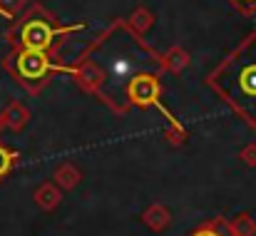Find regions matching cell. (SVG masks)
<instances>
[{
  "mask_svg": "<svg viewBox=\"0 0 256 236\" xmlns=\"http://www.w3.org/2000/svg\"><path fill=\"white\" fill-rule=\"evenodd\" d=\"M189 236H232L229 219H224V216H214V219L204 222L202 226H196Z\"/></svg>",
  "mask_w": 256,
  "mask_h": 236,
  "instance_id": "obj_8",
  "label": "cell"
},
{
  "mask_svg": "<svg viewBox=\"0 0 256 236\" xmlns=\"http://www.w3.org/2000/svg\"><path fill=\"white\" fill-rule=\"evenodd\" d=\"M164 65H167V70H172V72L186 70L189 68V52L182 50V48H172L170 52L164 55Z\"/></svg>",
  "mask_w": 256,
  "mask_h": 236,
  "instance_id": "obj_12",
  "label": "cell"
},
{
  "mask_svg": "<svg viewBox=\"0 0 256 236\" xmlns=\"http://www.w3.org/2000/svg\"><path fill=\"white\" fill-rule=\"evenodd\" d=\"M2 120H5V130H10V132H22V130L28 127V122H30V110H28L22 102L12 100V102H8V107L2 110Z\"/></svg>",
  "mask_w": 256,
  "mask_h": 236,
  "instance_id": "obj_5",
  "label": "cell"
},
{
  "mask_svg": "<svg viewBox=\"0 0 256 236\" xmlns=\"http://www.w3.org/2000/svg\"><path fill=\"white\" fill-rule=\"evenodd\" d=\"M2 130H5V120H2V112H0V134H2Z\"/></svg>",
  "mask_w": 256,
  "mask_h": 236,
  "instance_id": "obj_17",
  "label": "cell"
},
{
  "mask_svg": "<svg viewBox=\"0 0 256 236\" xmlns=\"http://www.w3.org/2000/svg\"><path fill=\"white\" fill-rule=\"evenodd\" d=\"M32 199H35V204H38L42 212H55V209L60 206V202H62V189H60L55 182H42V184L35 189Z\"/></svg>",
  "mask_w": 256,
  "mask_h": 236,
  "instance_id": "obj_6",
  "label": "cell"
},
{
  "mask_svg": "<svg viewBox=\"0 0 256 236\" xmlns=\"http://www.w3.org/2000/svg\"><path fill=\"white\" fill-rule=\"evenodd\" d=\"M25 5H28V0H0V12L8 18H15L25 10Z\"/></svg>",
  "mask_w": 256,
  "mask_h": 236,
  "instance_id": "obj_15",
  "label": "cell"
},
{
  "mask_svg": "<svg viewBox=\"0 0 256 236\" xmlns=\"http://www.w3.org/2000/svg\"><path fill=\"white\" fill-rule=\"evenodd\" d=\"M18 164V154L10 150V147H5V144H0V182L12 172V166Z\"/></svg>",
  "mask_w": 256,
  "mask_h": 236,
  "instance_id": "obj_14",
  "label": "cell"
},
{
  "mask_svg": "<svg viewBox=\"0 0 256 236\" xmlns=\"http://www.w3.org/2000/svg\"><path fill=\"white\" fill-rule=\"evenodd\" d=\"M130 102L137 107H152L160 100V80L154 75H137L127 84Z\"/></svg>",
  "mask_w": 256,
  "mask_h": 236,
  "instance_id": "obj_2",
  "label": "cell"
},
{
  "mask_svg": "<svg viewBox=\"0 0 256 236\" xmlns=\"http://www.w3.org/2000/svg\"><path fill=\"white\" fill-rule=\"evenodd\" d=\"M229 229L232 236H256V219L249 212H242L229 222Z\"/></svg>",
  "mask_w": 256,
  "mask_h": 236,
  "instance_id": "obj_9",
  "label": "cell"
},
{
  "mask_svg": "<svg viewBox=\"0 0 256 236\" xmlns=\"http://www.w3.org/2000/svg\"><path fill=\"white\" fill-rule=\"evenodd\" d=\"M15 70L22 80H42L50 70V60L42 50H20L15 58Z\"/></svg>",
  "mask_w": 256,
  "mask_h": 236,
  "instance_id": "obj_1",
  "label": "cell"
},
{
  "mask_svg": "<svg viewBox=\"0 0 256 236\" xmlns=\"http://www.w3.org/2000/svg\"><path fill=\"white\" fill-rule=\"evenodd\" d=\"M239 159L246 164V166H252L256 169V142H249L246 147H242V152H239Z\"/></svg>",
  "mask_w": 256,
  "mask_h": 236,
  "instance_id": "obj_16",
  "label": "cell"
},
{
  "mask_svg": "<svg viewBox=\"0 0 256 236\" xmlns=\"http://www.w3.org/2000/svg\"><path fill=\"white\" fill-rule=\"evenodd\" d=\"M239 2H256V0H239Z\"/></svg>",
  "mask_w": 256,
  "mask_h": 236,
  "instance_id": "obj_18",
  "label": "cell"
},
{
  "mask_svg": "<svg viewBox=\"0 0 256 236\" xmlns=\"http://www.w3.org/2000/svg\"><path fill=\"white\" fill-rule=\"evenodd\" d=\"M52 179H55V184H58L62 192H72V189L82 182V172H80L72 162H62V164L55 169Z\"/></svg>",
  "mask_w": 256,
  "mask_h": 236,
  "instance_id": "obj_7",
  "label": "cell"
},
{
  "mask_svg": "<svg viewBox=\"0 0 256 236\" xmlns=\"http://www.w3.org/2000/svg\"><path fill=\"white\" fill-rule=\"evenodd\" d=\"M239 87L244 90V94L256 97V65H246L239 75Z\"/></svg>",
  "mask_w": 256,
  "mask_h": 236,
  "instance_id": "obj_13",
  "label": "cell"
},
{
  "mask_svg": "<svg viewBox=\"0 0 256 236\" xmlns=\"http://www.w3.org/2000/svg\"><path fill=\"white\" fill-rule=\"evenodd\" d=\"M55 40V32L52 28L45 22V20H28L20 30V42L25 50H48Z\"/></svg>",
  "mask_w": 256,
  "mask_h": 236,
  "instance_id": "obj_3",
  "label": "cell"
},
{
  "mask_svg": "<svg viewBox=\"0 0 256 236\" xmlns=\"http://www.w3.org/2000/svg\"><path fill=\"white\" fill-rule=\"evenodd\" d=\"M130 28L137 32V35H144L152 25H154V15L147 10V8H134L132 12H130Z\"/></svg>",
  "mask_w": 256,
  "mask_h": 236,
  "instance_id": "obj_10",
  "label": "cell"
},
{
  "mask_svg": "<svg viewBox=\"0 0 256 236\" xmlns=\"http://www.w3.org/2000/svg\"><path fill=\"white\" fill-rule=\"evenodd\" d=\"M78 80H80V84H82L85 90H97L104 78H102V72H100V68H97L94 62H85V65L80 68V72H78Z\"/></svg>",
  "mask_w": 256,
  "mask_h": 236,
  "instance_id": "obj_11",
  "label": "cell"
},
{
  "mask_svg": "<svg viewBox=\"0 0 256 236\" xmlns=\"http://www.w3.org/2000/svg\"><path fill=\"white\" fill-rule=\"evenodd\" d=\"M140 222L150 229V232H154V234H162L167 226L172 224V212L170 206H164V204H160V202H154V204H150L142 214H140Z\"/></svg>",
  "mask_w": 256,
  "mask_h": 236,
  "instance_id": "obj_4",
  "label": "cell"
}]
</instances>
